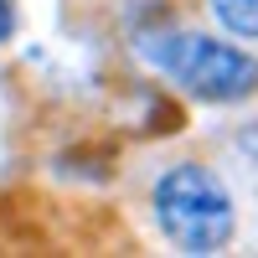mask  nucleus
<instances>
[{
	"label": "nucleus",
	"instance_id": "nucleus-1",
	"mask_svg": "<svg viewBox=\"0 0 258 258\" xmlns=\"http://www.w3.org/2000/svg\"><path fill=\"white\" fill-rule=\"evenodd\" d=\"M155 222L181 253H217L232 238V197L207 165H176L155 186Z\"/></svg>",
	"mask_w": 258,
	"mask_h": 258
},
{
	"label": "nucleus",
	"instance_id": "nucleus-3",
	"mask_svg": "<svg viewBox=\"0 0 258 258\" xmlns=\"http://www.w3.org/2000/svg\"><path fill=\"white\" fill-rule=\"evenodd\" d=\"M212 11L232 36H258V0H212Z\"/></svg>",
	"mask_w": 258,
	"mask_h": 258
},
{
	"label": "nucleus",
	"instance_id": "nucleus-2",
	"mask_svg": "<svg viewBox=\"0 0 258 258\" xmlns=\"http://www.w3.org/2000/svg\"><path fill=\"white\" fill-rule=\"evenodd\" d=\"M150 57L207 103H232V98H248L258 88V62L217 36H197V31L160 36V47Z\"/></svg>",
	"mask_w": 258,
	"mask_h": 258
},
{
	"label": "nucleus",
	"instance_id": "nucleus-4",
	"mask_svg": "<svg viewBox=\"0 0 258 258\" xmlns=\"http://www.w3.org/2000/svg\"><path fill=\"white\" fill-rule=\"evenodd\" d=\"M16 31V11H11V0H0V41H6Z\"/></svg>",
	"mask_w": 258,
	"mask_h": 258
}]
</instances>
